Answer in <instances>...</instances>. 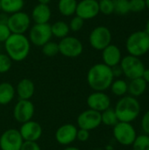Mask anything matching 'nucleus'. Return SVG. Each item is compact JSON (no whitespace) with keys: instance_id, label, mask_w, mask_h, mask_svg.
Segmentation results:
<instances>
[{"instance_id":"obj_1","label":"nucleus","mask_w":149,"mask_h":150,"mask_svg":"<svg viewBox=\"0 0 149 150\" xmlns=\"http://www.w3.org/2000/svg\"><path fill=\"white\" fill-rule=\"evenodd\" d=\"M114 80L112 68L105 63H96L87 73V83L94 91L108 90Z\"/></svg>"},{"instance_id":"obj_2","label":"nucleus","mask_w":149,"mask_h":150,"mask_svg":"<svg viewBox=\"0 0 149 150\" xmlns=\"http://www.w3.org/2000/svg\"><path fill=\"white\" fill-rule=\"evenodd\" d=\"M4 47L5 54L12 62H19L27 58L31 50V42L25 34L11 33L4 41Z\"/></svg>"},{"instance_id":"obj_3","label":"nucleus","mask_w":149,"mask_h":150,"mask_svg":"<svg viewBox=\"0 0 149 150\" xmlns=\"http://www.w3.org/2000/svg\"><path fill=\"white\" fill-rule=\"evenodd\" d=\"M114 111L119 121L132 123L141 112V104L137 98L132 96H123L117 102Z\"/></svg>"},{"instance_id":"obj_4","label":"nucleus","mask_w":149,"mask_h":150,"mask_svg":"<svg viewBox=\"0 0 149 150\" xmlns=\"http://www.w3.org/2000/svg\"><path fill=\"white\" fill-rule=\"evenodd\" d=\"M126 47L130 55L141 57L149 51V35L145 31L131 33L126 42Z\"/></svg>"},{"instance_id":"obj_5","label":"nucleus","mask_w":149,"mask_h":150,"mask_svg":"<svg viewBox=\"0 0 149 150\" xmlns=\"http://www.w3.org/2000/svg\"><path fill=\"white\" fill-rule=\"evenodd\" d=\"M119 66L122 69L123 75H125L128 79H135L142 76V74L145 70V65L140 57L126 55L124 56L119 63Z\"/></svg>"},{"instance_id":"obj_6","label":"nucleus","mask_w":149,"mask_h":150,"mask_svg":"<svg viewBox=\"0 0 149 150\" xmlns=\"http://www.w3.org/2000/svg\"><path fill=\"white\" fill-rule=\"evenodd\" d=\"M113 137L114 139L123 146H132L134 142L137 133L134 127L128 122L119 121L113 127Z\"/></svg>"},{"instance_id":"obj_7","label":"nucleus","mask_w":149,"mask_h":150,"mask_svg":"<svg viewBox=\"0 0 149 150\" xmlns=\"http://www.w3.org/2000/svg\"><path fill=\"white\" fill-rule=\"evenodd\" d=\"M112 39V35L110 29L105 25H98L90 32L89 42L92 48L97 51H102L111 44Z\"/></svg>"},{"instance_id":"obj_8","label":"nucleus","mask_w":149,"mask_h":150,"mask_svg":"<svg viewBox=\"0 0 149 150\" xmlns=\"http://www.w3.org/2000/svg\"><path fill=\"white\" fill-rule=\"evenodd\" d=\"M59 53L67 58H76L83 54V45L82 41L74 36H66L58 43Z\"/></svg>"},{"instance_id":"obj_9","label":"nucleus","mask_w":149,"mask_h":150,"mask_svg":"<svg viewBox=\"0 0 149 150\" xmlns=\"http://www.w3.org/2000/svg\"><path fill=\"white\" fill-rule=\"evenodd\" d=\"M31 18L25 11H18L8 16L7 25L11 30V33L25 34L30 28Z\"/></svg>"},{"instance_id":"obj_10","label":"nucleus","mask_w":149,"mask_h":150,"mask_svg":"<svg viewBox=\"0 0 149 150\" xmlns=\"http://www.w3.org/2000/svg\"><path fill=\"white\" fill-rule=\"evenodd\" d=\"M53 37L51 25L47 24H34L29 30L28 39L31 44L36 47H42L44 44L51 40Z\"/></svg>"},{"instance_id":"obj_11","label":"nucleus","mask_w":149,"mask_h":150,"mask_svg":"<svg viewBox=\"0 0 149 150\" xmlns=\"http://www.w3.org/2000/svg\"><path fill=\"white\" fill-rule=\"evenodd\" d=\"M24 140L18 129L10 128L0 136L1 150H20Z\"/></svg>"},{"instance_id":"obj_12","label":"nucleus","mask_w":149,"mask_h":150,"mask_svg":"<svg viewBox=\"0 0 149 150\" xmlns=\"http://www.w3.org/2000/svg\"><path fill=\"white\" fill-rule=\"evenodd\" d=\"M76 121L79 128L88 131L94 130L102 124L101 112L89 108L78 115Z\"/></svg>"},{"instance_id":"obj_13","label":"nucleus","mask_w":149,"mask_h":150,"mask_svg":"<svg viewBox=\"0 0 149 150\" xmlns=\"http://www.w3.org/2000/svg\"><path fill=\"white\" fill-rule=\"evenodd\" d=\"M34 105L30 99H19L13 108V117L18 123L31 120L34 115Z\"/></svg>"},{"instance_id":"obj_14","label":"nucleus","mask_w":149,"mask_h":150,"mask_svg":"<svg viewBox=\"0 0 149 150\" xmlns=\"http://www.w3.org/2000/svg\"><path fill=\"white\" fill-rule=\"evenodd\" d=\"M99 14L98 2L96 0H81L77 3L76 15L84 20L96 18Z\"/></svg>"},{"instance_id":"obj_15","label":"nucleus","mask_w":149,"mask_h":150,"mask_svg":"<svg viewBox=\"0 0 149 150\" xmlns=\"http://www.w3.org/2000/svg\"><path fill=\"white\" fill-rule=\"evenodd\" d=\"M87 105L90 109L102 112L111 106V98L105 91H94L87 98Z\"/></svg>"},{"instance_id":"obj_16","label":"nucleus","mask_w":149,"mask_h":150,"mask_svg":"<svg viewBox=\"0 0 149 150\" xmlns=\"http://www.w3.org/2000/svg\"><path fill=\"white\" fill-rule=\"evenodd\" d=\"M18 131L23 140L27 142H37L40 139L43 133L41 125L32 120L23 123Z\"/></svg>"},{"instance_id":"obj_17","label":"nucleus","mask_w":149,"mask_h":150,"mask_svg":"<svg viewBox=\"0 0 149 150\" xmlns=\"http://www.w3.org/2000/svg\"><path fill=\"white\" fill-rule=\"evenodd\" d=\"M77 127L73 124H64L55 132V140L62 146H68L76 140Z\"/></svg>"},{"instance_id":"obj_18","label":"nucleus","mask_w":149,"mask_h":150,"mask_svg":"<svg viewBox=\"0 0 149 150\" xmlns=\"http://www.w3.org/2000/svg\"><path fill=\"white\" fill-rule=\"evenodd\" d=\"M122 59L121 51L119 47L114 44L108 45L105 48L102 50V60L103 63L112 68L120 63Z\"/></svg>"},{"instance_id":"obj_19","label":"nucleus","mask_w":149,"mask_h":150,"mask_svg":"<svg viewBox=\"0 0 149 150\" xmlns=\"http://www.w3.org/2000/svg\"><path fill=\"white\" fill-rule=\"evenodd\" d=\"M52 11L48 4H38L31 13V19L35 24H47L51 18Z\"/></svg>"},{"instance_id":"obj_20","label":"nucleus","mask_w":149,"mask_h":150,"mask_svg":"<svg viewBox=\"0 0 149 150\" xmlns=\"http://www.w3.org/2000/svg\"><path fill=\"white\" fill-rule=\"evenodd\" d=\"M19 99H31L35 92V85L29 78L21 79L15 89Z\"/></svg>"},{"instance_id":"obj_21","label":"nucleus","mask_w":149,"mask_h":150,"mask_svg":"<svg viewBox=\"0 0 149 150\" xmlns=\"http://www.w3.org/2000/svg\"><path fill=\"white\" fill-rule=\"evenodd\" d=\"M147 87H148V83L145 82V80L142 77L132 79L128 83L127 93H129V95L132 97L139 98L145 93V91H147Z\"/></svg>"},{"instance_id":"obj_22","label":"nucleus","mask_w":149,"mask_h":150,"mask_svg":"<svg viewBox=\"0 0 149 150\" xmlns=\"http://www.w3.org/2000/svg\"><path fill=\"white\" fill-rule=\"evenodd\" d=\"M15 93V88L11 83H0V105H6L10 104L13 100Z\"/></svg>"},{"instance_id":"obj_23","label":"nucleus","mask_w":149,"mask_h":150,"mask_svg":"<svg viewBox=\"0 0 149 150\" xmlns=\"http://www.w3.org/2000/svg\"><path fill=\"white\" fill-rule=\"evenodd\" d=\"M1 11L6 14H12L22 11L25 5L24 0H0Z\"/></svg>"},{"instance_id":"obj_24","label":"nucleus","mask_w":149,"mask_h":150,"mask_svg":"<svg viewBox=\"0 0 149 150\" xmlns=\"http://www.w3.org/2000/svg\"><path fill=\"white\" fill-rule=\"evenodd\" d=\"M76 0H59L58 1V11L64 17H70L76 14L77 6Z\"/></svg>"},{"instance_id":"obj_25","label":"nucleus","mask_w":149,"mask_h":150,"mask_svg":"<svg viewBox=\"0 0 149 150\" xmlns=\"http://www.w3.org/2000/svg\"><path fill=\"white\" fill-rule=\"evenodd\" d=\"M51 32L54 37L57 39H62L68 35L70 29L68 23L62 20H58L51 25Z\"/></svg>"},{"instance_id":"obj_26","label":"nucleus","mask_w":149,"mask_h":150,"mask_svg":"<svg viewBox=\"0 0 149 150\" xmlns=\"http://www.w3.org/2000/svg\"><path fill=\"white\" fill-rule=\"evenodd\" d=\"M110 88H111L112 92L115 96L123 97V96H126V94L127 93L128 83L123 79H117V80H113Z\"/></svg>"},{"instance_id":"obj_27","label":"nucleus","mask_w":149,"mask_h":150,"mask_svg":"<svg viewBox=\"0 0 149 150\" xmlns=\"http://www.w3.org/2000/svg\"><path fill=\"white\" fill-rule=\"evenodd\" d=\"M101 121L102 124L107 126V127H114L118 122V117L116 115V112L114 109L112 108H108L105 111L101 112Z\"/></svg>"},{"instance_id":"obj_28","label":"nucleus","mask_w":149,"mask_h":150,"mask_svg":"<svg viewBox=\"0 0 149 150\" xmlns=\"http://www.w3.org/2000/svg\"><path fill=\"white\" fill-rule=\"evenodd\" d=\"M132 146L133 150H149V135L145 134L137 135Z\"/></svg>"},{"instance_id":"obj_29","label":"nucleus","mask_w":149,"mask_h":150,"mask_svg":"<svg viewBox=\"0 0 149 150\" xmlns=\"http://www.w3.org/2000/svg\"><path fill=\"white\" fill-rule=\"evenodd\" d=\"M42 53L47 57H54L57 54H59V47L58 43L54 41H48L46 44H44L42 47Z\"/></svg>"},{"instance_id":"obj_30","label":"nucleus","mask_w":149,"mask_h":150,"mask_svg":"<svg viewBox=\"0 0 149 150\" xmlns=\"http://www.w3.org/2000/svg\"><path fill=\"white\" fill-rule=\"evenodd\" d=\"M129 11V0H114V12L119 15H126Z\"/></svg>"},{"instance_id":"obj_31","label":"nucleus","mask_w":149,"mask_h":150,"mask_svg":"<svg viewBox=\"0 0 149 150\" xmlns=\"http://www.w3.org/2000/svg\"><path fill=\"white\" fill-rule=\"evenodd\" d=\"M99 12L104 15H111L114 12V0H100L98 1Z\"/></svg>"},{"instance_id":"obj_32","label":"nucleus","mask_w":149,"mask_h":150,"mask_svg":"<svg viewBox=\"0 0 149 150\" xmlns=\"http://www.w3.org/2000/svg\"><path fill=\"white\" fill-rule=\"evenodd\" d=\"M12 66V60L4 53H0V74L7 73Z\"/></svg>"},{"instance_id":"obj_33","label":"nucleus","mask_w":149,"mask_h":150,"mask_svg":"<svg viewBox=\"0 0 149 150\" xmlns=\"http://www.w3.org/2000/svg\"><path fill=\"white\" fill-rule=\"evenodd\" d=\"M84 19H83L82 18L78 17V16H75L71 18L68 26L70 31L72 32H79L83 29V25H84Z\"/></svg>"},{"instance_id":"obj_34","label":"nucleus","mask_w":149,"mask_h":150,"mask_svg":"<svg viewBox=\"0 0 149 150\" xmlns=\"http://www.w3.org/2000/svg\"><path fill=\"white\" fill-rule=\"evenodd\" d=\"M129 6L130 11L133 12H141L147 8L145 0H129Z\"/></svg>"},{"instance_id":"obj_35","label":"nucleus","mask_w":149,"mask_h":150,"mask_svg":"<svg viewBox=\"0 0 149 150\" xmlns=\"http://www.w3.org/2000/svg\"><path fill=\"white\" fill-rule=\"evenodd\" d=\"M11 32L9 29L7 24H0V43H4V41L11 36Z\"/></svg>"},{"instance_id":"obj_36","label":"nucleus","mask_w":149,"mask_h":150,"mask_svg":"<svg viewBox=\"0 0 149 150\" xmlns=\"http://www.w3.org/2000/svg\"><path fill=\"white\" fill-rule=\"evenodd\" d=\"M141 127L145 134L149 135V110H148L141 118Z\"/></svg>"},{"instance_id":"obj_37","label":"nucleus","mask_w":149,"mask_h":150,"mask_svg":"<svg viewBox=\"0 0 149 150\" xmlns=\"http://www.w3.org/2000/svg\"><path fill=\"white\" fill-rule=\"evenodd\" d=\"M20 150H41L37 142H27L24 141Z\"/></svg>"},{"instance_id":"obj_38","label":"nucleus","mask_w":149,"mask_h":150,"mask_svg":"<svg viewBox=\"0 0 149 150\" xmlns=\"http://www.w3.org/2000/svg\"><path fill=\"white\" fill-rule=\"evenodd\" d=\"M89 138H90V131L82 128L77 129L76 140H78L81 142H85L89 140Z\"/></svg>"},{"instance_id":"obj_39","label":"nucleus","mask_w":149,"mask_h":150,"mask_svg":"<svg viewBox=\"0 0 149 150\" xmlns=\"http://www.w3.org/2000/svg\"><path fill=\"white\" fill-rule=\"evenodd\" d=\"M112 74H113L114 77H119L121 75H123V72H122V69H121L119 64L117 65V66L112 67Z\"/></svg>"},{"instance_id":"obj_40","label":"nucleus","mask_w":149,"mask_h":150,"mask_svg":"<svg viewBox=\"0 0 149 150\" xmlns=\"http://www.w3.org/2000/svg\"><path fill=\"white\" fill-rule=\"evenodd\" d=\"M8 19V16L4 12H0V24H6Z\"/></svg>"},{"instance_id":"obj_41","label":"nucleus","mask_w":149,"mask_h":150,"mask_svg":"<svg viewBox=\"0 0 149 150\" xmlns=\"http://www.w3.org/2000/svg\"><path fill=\"white\" fill-rule=\"evenodd\" d=\"M147 83H149V69H145L142 76H141Z\"/></svg>"},{"instance_id":"obj_42","label":"nucleus","mask_w":149,"mask_h":150,"mask_svg":"<svg viewBox=\"0 0 149 150\" xmlns=\"http://www.w3.org/2000/svg\"><path fill=\"white\" fill-rule=\"evenodd\" d=\"M39 2V4H48L51 0H37Z\"/></svg>"},{"instance_id":"obj_43","label":"nucleus","mask_w":149,"mask_h":150,"mask_svg":"<svg viewBox=\"0 0 149 150\" xmlns=\"http://www.w3.org/2000/svg\"><path fill=\"white\" fill-rule=\"evenodd\" d=\"M144 31L149 35V18L148 19L147 23H146V26H145V30H144Z\"/></svg>"},{"instance_id":"obj_44","label":"nucleus","mask_w":149,"mask_h":150,"mask_svg":"<svg viewBox=\"0 0 149 150\" xmlns=\"http://www.w3.org/2000/svg\"><path fill=\"white\" fill-rule=\"evenodd\" d=\"M63 150H81L80 149L76 148V147H72V146H68L67 148H65Z\"/></svg>"},{"instance_id":"obj_45","label":"nucleus","mask_w":149,"mask_h":150,"mask_svg":"<svg viewBox=\"0 0 149 150\" xmlns=\"http://www.w3.org/2000/svg\"><path fill=\"white\" fill-rule=\"evenodd\" d=\"M146 1V7L149 10V0H145Z\"/></svg>"},{"instance_id":"obj_46","label":"nucleus","mask_w":149,"mask_h":150,"mask_svg":"<svg viewBox=\"0 0 149 150\" xmlns=\"http://www.w3.org/2000/svg\"><path fill=\"white\" fill-rule=\"evenodd\" d=\"M0 11H1V4H0Z\"/></svg>"},{"instance_id":"obj_47","label":"nucleus","mask_w":149,"mask_h":150,"mask_svg":"<svg viewBox=\"0 0 149 150\" xmlns=\"http://www.w3.org/2000/svg\"><path fill=\"white\" fill-rule=\"evenodd\" d=\"M96 1H97V2H98V1H100V0H96Z\"/></svg>"}]
</instances>
